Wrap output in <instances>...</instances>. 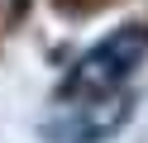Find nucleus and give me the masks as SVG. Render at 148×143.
I'll return each instance as SVG.
<instances>
[{
  "label": "nucleus",
  "instance_id": "nucleus-1",
  "mask_svg": "<svg viewBox=\"0 0 148 143\" xmlns=\"http://www.w3.org/2000/svg\"><path fill=\"white\" fill-rule=\"evenodd\" d=\"M148 62V24H119L110 38H100L91 53H81V62L67 72L58 100L67 110L77 105H96V100H110L129 86V76Z\"/></svg>",
  "mask_w": 148,
  "mask_h": 143
}]
</instances>
